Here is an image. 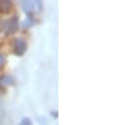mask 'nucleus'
I'll return each mask as SVG.
<instances>
[{
    "mask_svg": "<svg viewBox=\"0 0 127 125\" xmlns=\"http://www.w3.org/2000/svg\"><path fill=\"white\" fill-rule=\"evenodd\" d=\"M22 8L27 15H34L41 13L42 10V0H23Z\"/></svg>",
    "mask_w": 127,
    "mask_h": 125,
    "instance_id": "nucleus-1",
    "label": "nucleus"
},
{
    "mask_svg": "<svg viewBox=\"0 0 127 125\" xmlns=\"http://www.w3.org/2000/svg\"><path fill=\"white\" fill-rule=\"evenodd\" d=\"M19 125H32V123H31V120L28 118H26V119L22 120V123H20Z\"/></svg>",
    "mask_w": 127,
    "mask_h": 125,
    "instance_id": "nucleus-5",
    "label": "nucleus"
},
{
    "mask_svg": "<svg viewBox=\"0 0 127 125\" xmlns=\"http://www.w3.org/2000/svg\"><path fill=\"white\" fill-rule=\"evenodd\" d=\"M1 27H3V30H5L6 34H12V33H15L17 30H18L19 24H18L17 18H14V19H9V20L3 22Z\"/></svg>",
    "mask_w": 127,
    "mask_h": 125,
    "instance_id": "nucleus-2",
    "label": "nucleus"
},
{
    "mask_svg": "<svg viewBox=\"0 0 127 125\" xmlns=\"http://www.w3.org/2000/svg\"><path fill=\"white\" fill-rule=\"evenodd\" d=\"M12 5H13V3H12V0H0V10L1 12H9L10 9H12Z\"/></svg>",
    "mask_w": 127,
    "mask_h": 125,
    "instance_id": "nucleus-4",
    "label": "nucleus"
},
{
    "mask_svg": "<svg viewBox=\"0 0 127 125\" xmlns=\"http://www.w3.org/2000/svg\"><path fill=\"white\" fill-rule=\"evenodd\" d=\"M13 48H14V53H15L17 56H22L24 52H26V49H27V44H26L24 39H22V38L14 39V42H13Z\"/></svg>",
    "mask_w": 127,
    "mask_h": 125,
    "instance_id": "nucleus-3",
    "label": "nucleus"
},
{
    "mask_svg": "<svg viewBox=\"0 0 127 125\" xmlns=\"http://www.w3.org/2000/svg\"><path fill=\"white\" fill-rule=\"evenodd\" d=\"M3 119H4V109L1 106V104H0V123L3 121Z\"/></svg>",
    "mask_w": 127,
    "mask_h": 125,
    "instance_id": "nucleus-6",
    "label": "nucleus"
},
{
    "mask_svg": "<svg viewBox=\"0 0 127 125\" xmlns=\"http://www.w3.org/2000/svg\"><path fill=\"white\" fill-rule=\"evenodd\" d=\"M3 63H4V57H3L1 54H0V66H1Z\"/></svg>",
    "mask_w": 127,
    "mask_h": 125,
    "instance_id": "nucleus-7",
    "label": "nucleus"
}]
</instances>
